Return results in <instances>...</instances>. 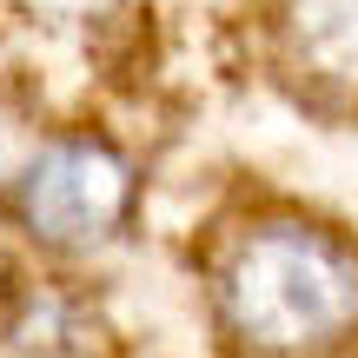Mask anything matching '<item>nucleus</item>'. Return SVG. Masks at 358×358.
Masks as SVG:
<instances>
[{
	"label": "nucleus",
	"mask_w": 358,
	"mask_h": 358,
	"mask_svg": "<svg viewBox=\"0 0 358 358\" xmlns=\"http://www.w3.org/2000/svg\"><path fill=\"white\" fill-rule=\"evenodd\" d=\"M206 292L219 332L252 358H338L358 345V239L292 206L219 232Z\"/></svg>",
	"instance_id": "obj_1"
},
{
	"label": "nucleus",
	"mask_w": 358,
	"mask_h": 358,
	"mask_svg": "<svg viewBox=\"0 0 358 358\" xmlns=\"http://www.w3.org/2000/svg\"><path fill=\"white\" fill-rule=\"evenodd\" d=\"M146 173L106 127H47L0 173V252L93 272L140 226Z\"/></svg>",
	"instance_id": "obj_2"
},
{
	"label": "nucleus",
	"mask_w": 358,
	"mask_h": 358,
	"mask_svg": "<svg viewBox=\"0 0 358 358\" xmlns=\"http://www.w3.org/2000/svg\"><path fill=\"white\" fill-rule=\"evenodd\" d=\"M120 332L87 272L0 252V358H113Z\"/></svg>",
	"instance_id": "obj_3"
}]
</instances>
